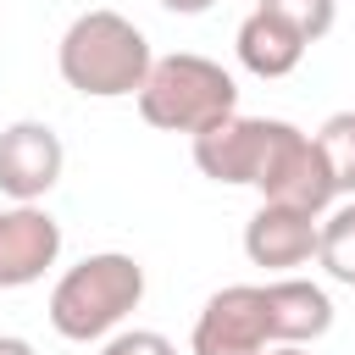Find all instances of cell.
Masks as SVG:
<instances>
[{
    "instance_id": "6da1fadb",
    "label": "cell",
    "mask_w": 355,
    "mask_h": 355,
    "mask_svg": "<svg viewBox=\"0 0 355 355\" xmlns=\"http://www.w3.org/2000/svg\"><path fill=\"white\" fill-rule=\"evenodd\" d=\"M333 327V300L311 277L233 283L205 300L194 316L189 355H272L277 344H316Z\"/></svg>"
},
{
    "instance_id": "7a4b0ae2",
    "label": "cell",
    "mask_w": 355,
    "mask_h": 355,
    "mask_svg": "<svg viewBox=\"0 0 355 355\" xmlns=\"http://www.w3.org/2000/svg\"><path fill=\"white\" fill-rule=\"evenodd\" d=\"M150 39L144 28H133L122 11H83L67 22L61 44H55V67L67 78V89L89 94V100H122L139 94L150 78Z\"/></svg>"
},
{
    "instance_id": "3957f363",
    "label": "cell",
    "mask_w": 355,
    "mask_h": 355,
    "mask_svg": "<svg viewBox=\"0 0 355 355\" xmlns=\"http://www.w3.org/2000/svg\"><path fill=\"white\" fill-rule=\"evenodd\" d=\"M139 300H144V266L122 250H100L55 277L50 327L72 344H94V338H111L139 311Z\"/></svg>"
},
{
    "instance_id": "277c9868",
    "label": "cell",
    "mask_w": 355,
    "mask_h": 355,
    "mask_svg": "<svg viewBox=\"0 0 355 355\" xmlns=\"http://www.w3.org/2000/svg\"><path fill=\"white\" fill-rule=\"evenodd\" d=\"M133 100H139V116L150 128L194 139L200 128H211V122L239 111V83H233V72H222V61L178 50V55H155L150 61V78H144V89Z\"/></svg>"
},
{
    "instance_id": "5b68a950",
    "label": "cell",
    "mask_w": 355,
    "mask_h": 355,
    "mask_svg": "<svg viewBox=\"0 0 355 355\" xmlns=\"http://www.w3.org/2000/svg\"><path fill=\"white\" fill-rule=\"evenodd\" d=\"M250 189L272 205H294V211H311V216H327L333 200H338L316 139L305 128L283 122V116L272 122V139H266V155H261V172H255Z\"/></svg>"
},
{
    "instance_id": "8992f818",
    "label": "cell",
    "mask_w": 355,
    "mask_h": 355,
    "mask_svg": "<svg viewBox=\"0 0 355 355\" xmlns=\"http://www.w3.org/2000/svg\"><path fill=\"white\" fill-rule=\"evenodd\" d=\"M61 166H67V150L50 122L22 116L0 128V194H11L17 205H39L61 183Z\"/></svg>"
},
{
    "instance_id": "52a82bcc",
    "label": "cell",
    "mask_w": 355,
    "mask_h": 355,
    "mask_svg": "<svg viewBox=\"0 0 355 355\" xmlns=\"http://www.w3.org/2000/svg\"><path fill=\"white\" fill-rule=\"evenodd\" d=\"M272 122L277 116H222L211 128H200L189 144H194V166L211 178V183H233V189H250L255 172H261V155H266V139H272Z\"/></svg>"
},
{
    "instance_id": "ba28073f",
    "label": "cell",
    "mask_w": 355,
    "mask_h": 355,
    "mask_svg": "<svg viewBox=\"0 0 355 355\" xmlns=\"http://www.w3.org/2000/svg\"><path fill=\"white\" fill-rule=\"evenodd\" d=\"M61 261V222L44 205L0 211V288H28Z\"/></svg>"
},
{
    "instance_id": "9c48e42d",
    "label": "cell",
    "mask_w": 355,
    "mask_h": 355,
    "mask_svg": "<svg viewBox=\"0 0 355 355\" xmlns=\"http://www.w3.org/2000/svg\"><path fill=\"white\" fill-rule=\"evenodd\" d=\"M316 233H322V216L261 200L255 216L244 222V255H250V266H266V272L288 277L294 266L316 261Z\"/></svg>"
},
{
    "instance_id": "30bf717a",
    "label": "cell",
    "mask_w": 355,
    "mask_h": 355,
    "mask_svg": "<svg viewBox=\"0 0 355 355\" xmlns=\"http://www.w3.org/2000/svg\"><path fill=\"white\" fill-rule=\"evenodd\" d=\"M233 50H239V67L255 78H288L305 61V39L288 22H277L272 11H250L233 33Z\"/></svg>"
},
{
    "instance_id": "8fae6325",
    "label": "cell",
    "mask_w": 355,
    "mask_h": 355,
    "mask_svg": "<svg viewBox=\"0 0 355 355\" xmlns=\"http://www.w3.org/2000/svg\"><path fill=\"white\" fill-rule=\"evenodd\" d=\"M316 261H322V272H327L333 283L355 288V200H344V205H333V211L322 216Z\"/></svg>"
},
{
    "instance_id": "7c38bea8",
    "label": "cell",
    "mask_w": 355,
    "mask_h": 355,
    "mask_svg": "<svg viewBox=\"0 0 355 355\" xmlns=\"http://www.w3.org/2000/svg\"><path fill=\"white\" fill-rule=\"evenodd\" d=\"M311 139H316V150L327 161L333 194H355V111H333Z\"/></svg>"
},
{
    "instance_id": "4fadbf2b",
    "label": "cell",
    "mask_w": 355,
    "mask_h": 355,
    "mask_svg": "<svg viewBox=\"0 0 355 355\" xmlns=\"http://www.w3.org/2000/svg\"><path fill=\"white\" fill-rule=\"evenodd\" d=\"M255 11H272L277 22H288L305 44L327 39L338 22V0H255Z\"/></svg>"
},
{
    "instance_id": "5bb4252c",
    "label": "cell",
    "mask_w": 355,
    "mask_h": 355,
    "mask_svg": "<svg viewBox=\"0 0 355 355\" xmlns=\"http://www.w3.org/2000/svg\"><path fill=\"white\" fill-rule=\"evenodd\" d=\"M100 355H178V344L166 333H155V327H122V333L105 338Z\"/></svg>"
},
{
    "instance_id": "9a60e30c",
    "label": "cell",
    "mask_w": 355,
    "mask_h": 355,
    "mask_svg": "<svg viewBox=\"0 0 355 355\" xmlns=\"http://www.w3.org/2000/svg\"><path fill=\"white\" fill-rule=\"evenodd\" d=\"M155 6H166V11H178V17H205L216 0H155Z\"/></svg>"
},
{
    "instance_id": "2e32d148",
    "label": "cell",
    "mask_w": 355,
    "mask_h": 355,
    "mask_svg": "<svg viewBox=\"0 0 355 355\" xmlns=\"http://www.w3.org/2000/svg\"><path fill=\"white\" fill-rule=\"evenodd\" d=\"M0 355H33V344L17 338V333H0Z\"/></svg>"
},
{
    "instance_id": "e0dca14e",
    "label": "cell",
    "mask_w": 355,
    "mask_h": 355,
    "mask_svg": "<svg viewBox=\"0 0 355 355\" xmlns=\"http://www.w3.org/2000/svg\"><path fill=\"white\" fill-rule=\"evenodd\" d=\"M272 355H305V349H300V344H277Z\"/></svg>"
}]
</instances>
